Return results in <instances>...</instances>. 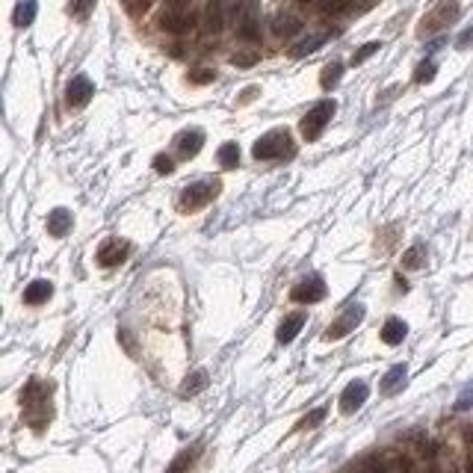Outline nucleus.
Listing matches in <instances>:
<instances>
[{
  "label": "nucleus",
  "instance_id": "nucleus-4",
  "mask_svg": "<svg viewBox=\"0 0 473 473\" xmlns=\"http://www.w3.org/2000/svg\"><path fill=\"white\" fill-rule=\"evenodd\" d=\"M219 189H222V184L213 181V177H202V181H195V184H186L181 189V195H177V207L181 210H198V207L213 202V198L219 195Z\"/></svg>",
  "mask_w": 473,
  "mask_h": 473
},
{
  "label": "nucleus",
  "instance_id": "nucleus-1",
  "mask_svg": "<svg viewBox=\"0 0 473 473\" xmlns=\"http://www.w3.org/2000/svg\"><path fill=\"white\" fill-rule=\"evenodd\" d=\"M50 394H54V385L45 382V378H30L21 391V405H24V417L27 423L41 432L50 423Z\"/></svg>",
  "mask_w": 473,
  "mask_h": 473
},
{
  "label": "nucleus",
  "instance_id": "nucleus-22",
  "mask_svg": "<svg viewBox=\"0 0 473 473\" xmlns=\"http://www.w3.org/2000/svg\"><path fill=\"white\" fill-rule=\"evenodd\" d=\"M216 160L222 169H237L240 166V145L237 142H225L222 148L216 151Z\"/></svg>",
  "mask_w": 473,
  "mask_h": 473
},
{
  "label": "nucleus",
  "instance_id": "nucleus-16",
  "mask_svg": "<svg viewBox=\"0 0 473 473\" xmlns=\"http://www.w3.org/2000/svg\"><path fill=\"white\" fill-rule=\"evenodd\" d=\"M405 376H408V367L405 364H396V367H391V370L385 373V378H382V385H378V391H382L385 396H394L399 387L405 385Z\"/></svg>",
  "mask_w": 473,
  "mask_h": 473
},
{
  "label": "nucleus",
  "instance_id": "nucleus-13",
  "mask_svg": "<svg viewBox=\"0 0 473 473\" xmlns=\"http://www.w3.org/2000/svg\"><path fill=\"white\" fill-rule=\"evenodd\" d=\"M228 24V18H225V3H207L202 6V30L204 33H219Z\"/></svg>",
  "mask_w": 473,
  "mask_h": 473
},
{
  "label": "nucleus",
  "instance_id": "nucleus-26",
  "mask_svg": "<svg viewBox=\"0 0 473 473\" xmlns=\"http://www.w3.org/2000/svg\"><path fill=\"white\" fill-rule=\"evenodd\" d=\"M36 12H39V6L33 3V0H30V3H18L15 6V27H30Z\"/></svg>",
  "mask_w": 473,
  "mask_h": 473
},
{
  "label": "nucleus",
  "instance_id": "nucleus-36",
  "mask_svg": "<svg viewBox=\"0 0 473 473\" xmlns=\"http://www.w3.org/2000/svg\"><path fill=\"white\" fill-rule=\"evenodd\" d=\"M461 441H465L467 447H473V423H465V426H461Z\"/></svg>",
  "mask_w": 473,
  "mask_h": 473
},
{
  "label": "nucleus",
  "instance_id": "nucleus-33",
  "mask_svg": "<svg viewBox=\"0 0 473 473\" xmlns=\"http://www.w3.org/2000/svg\"><path fill=\"white\" fill-rule=\"evenodd\" d=\"M467 408H473V382H470L465 391L458 394V399H456V412H467Z\"/></svg>",
  "mask_w": 473,
  "mask_h": 473
},
{
  "label": "nucleus",
  "instance_id": "nucleus-18",
  "mask_svg": "<svg viewBox=\"0 0 473 473\" xmlns=\"http://www.w3.org/2000/svg\"><path fill=\"white\" fill-rule=\"evenodd\" d=\"M71 231V213L66 207H57L54 213H48V234L50 237H66Z\"/></svg>",
  "mask_w": 473,
  "mask_h": 473
},
{
  "label": "nucleus",
  "instance_id": "nucleus-8",
  "mask_svg": "<svg viewBox=\"0 0 473 473\" xmlns=\"http://www.w3.org/2000/svg\"><path fill=\"white\" fill-rule=\"evenodd\" d=\"M458 12H461V9H458L456 3H441V6H435L432 12H429V15L423 18V27H420V36L435 33V30L447 27L450 21H456V18H458Z\"/></svg>",
  "mask_w": 473,
  "mask_h": 473
},
{
  "label": "nucleus",
  "instance_id": "nucleus-19",
  "mask_svg": "<svg viewBox=\"0 0 473 473\" xmlns=\"http://www.w3.org/2000/svg\"><path fill=\"white\" fill-rule=\"evenodd\" d=\"M50 293H54V287H50V281H33L30 287L24 290V302L27 305H41V302H48L50 299Z\"/></svg>",
  "mask_w": 473,
  "mask_h": 473
},
{
  "label": "nucleus",
  "instance_id": "nucleus-7",
  "mask_svg": "<svg viewBox=\"0 0 473 473\" xmlns=\"http://www.w3.org/2000/svg\"><path fill=\"white\" fill-rule=\"evenodd\" d=\"M128 255H131V243H124L119 237H110V240H104L101 249H98V264L110 269V267L124 264Z\"/></svg>",
  "mask_w": 473,
  "mask_h": 473
},
{
  "label": "nucleus",
  "instance_id": "nucleus-37",
  "mask_svg": "<svg viewBox=\"0 0 473 473\" xmlns=\"http://www.w3.org/2000/svg\"><path fill=\"white\" fill-rule=\"evenodd\" d=\"M444 41H447L444 36H441V39H435V41H429V54H435L438 48H444Z\"/></svg>",
  "mask_w": 473,
  "mask_h": 473
},
{
  "label": "nucleus",
  "instance_id": "nucleus-12",
  "mask_svg": "<svg viewBox=\"0 0 473 473\" xmlns=\"http://www.w3.org/2000/svg\"><path fill=\"white\" fill-rule=\"evenodd\" d=\"M302 27H305V21L293 12V9H284V12H278L276 18H272V33H276L278 39H293Z\"/></svg>",
  "mask_w": 473,
  "mask_h": 473
},
{
  "label": "nucleus",
  "instance_id": "nucleus-31",
  "mask_svg": "<svg viewBox=\"0 0 473 473\" xmlns=\"http://www.w3.org/2000/svg\"><path fill=\"white\" fill-rule=\"evenodd\" d=\"M322 420H325V408L320 405V408H313V412H311L308 417H302V420H299V429H313V426H320Z\"/></svg>",
  "mask_w": 473,
  "mask_h": 473
},
{
  "label": "nucleus",
  "instance_id": "nucleus-14",
  "mask_svg": "<svg viewBox=\"0 0 473 473\" xmlns=\"http://www.w3.org/2000/svg\"><path fill=\"white\" fill-rule=\"evenodd\" d=\"M237 36L246 41H258L260 39V21H258V6H246L243 18L237 21Z\"/></svg>",
  "mask_w": 473,
  "mask_h": 473
},
{
  "label": "nucleus",
  "instance_id": "nucleus-9",
  "mask_svg": "<svg viewBox=\"0 0 473 473\" xmlns=\"http://www.w3.org/2000/svg\"><path fill=\"white\" fill-rule=\"evenodd\" d=\"M367 396H370V385L367 382H349L343 387V394H340V412L343 414H352V412H358V408L367 403Z\"/></svg>",
  "mask_w": 473,
  "mask_h": 473
},
{
  "label": "nucleus",
  "instance_id": "nucleus-3",
  "mask_svg": "<svg viewBox=\"0 0 473 473\" xmlns=\"http://www.w3.org/2000/svg\"><path fill=\"white\" fill-rule=\"evenodd\" d=\"M334 110H338V104H334L331 98H322V101L313 104V107H311L308 113H305L302 124H299V131H302L305 139H308V142H317L320 136H322V131L329 128V122H331Z\"/></svg>",
  "mask_w": 473,
  "mask_h": 473
},
{
  "label": "nucleus",
  "instance_id": "nucleus-35",
  "mask_svg": "<svg viewBox=\"0 0 473 473\" xmlns=\"http://www.w3.org/2000/svg\"><path fill=\"white\" fill-rule=\"evenodd\" d=\"M89 9H92V3H71V6H68V12H71V15H80V18H83V15L89 12Z\"/></svg>",
  "mask_w": 473,
  "mask_h": 473
},
{
  "label": "nucleus",
  "instance_id": "nucleus-28",
  "mask_svg": "<svg viewBox=\"0 0 473 473\" xmlns=\"http://www.w3.org/2000/svg\"><path fill=\"white\" fill-rule=\"evenodd\" d=\"M435 71H438L435 59H423V62L417 66V71H414V83H429V80H435Z\"/></svg>",
  "mask_w": 473,
  "mask_h": 473
},
{
  "label": "nucleus",
  "instance_id": "nucleus-21",
  "mask_svg": "<svg viewBox=\"0 0 473 473\" xmlns=\"http://www.w3.org/2000/svg\"><path fill=\"white\" fill-rule=\"evenodd\" d=\"M331 36V30H322V33H311L308 39H302L296 48H293V57H305V54H313V50H317L320 45L325 39Z\"/></svg>",
  "mask_w": 473,
  "mask_h": 473
},
{
  "label": "nucleus",
  "instance_id": "nucleus-25",
  "mask_svg": "<svg viewBox=\"0 0 473 473\" xmlns=\"http://www.w3.org/2000/svg\"><path fill=\"white\" fill-rule=\"evenodd\" d=\"M255 62H260L258 48H243V50H237V54H231V66H237V68H249V66H255Z\"/></svg>",
  "mask_w": 473,
  "mask_h": 473
},
{
  "label": "nucleus",
  "instance_id": "nucleus-6",
  "mask_svg": "<svg viewBox=\"0 0 473 473\" xmlns=\"http://www.w3.org/2000/svg\"><path fill=\"white\" fill-rule=\"evenodd\" d=\"M361 320H364V305H358V302L346 305V311L329 325V331H325V340H340V338H346L349 331H355V325H361Z\"/></svg>",
  "mask_w": 473,
  "mask_h": 473
},
{
  "label": "nucleus",
  "instance_id": "nucleus-15",
  "mask_svg": "<svg viewBox=\"0 0 473 473\" xmlns=\"http://www.w3.org/2000/svg\"><path fill=\"white\" fill-rule=\"evenodd\" d=\"M302 325H305V313L302 311H296V313H287V317H284V322L278 325V343H293L296 340V334L302 331Z\"/></svg>",
  "mask_w": 473,
  "mask_h": 473
},
{
  "label": "nucleus",
  "instance_id": "nucleus-17",
  "mask_svg": "<svg viewBox=\"0 0 473 473\" xmlns=\"http://www.w3.org/2000/svg\"><path fill=\"white\" fill-rule=\"evenodd\" d=\"M378 334H382V340L387 346H399V343L405 340V334H408V325L399 320V317H391V320L382 325V331H378Z\"/></svg>",
  "mask_w": 473,
  "mask_h": 473
},
{
  "label": "nucleus",
  "instance_id": "nucleus-20",
  "mask_svg": "<svg viewBox=\"0 0 473 473\" xmlns=\"http://www.w3.org/2000/svg\"><path fill=\"white\" fill-rule=\"evenodd\" d=\"M195 456H198V447H186V450H181V453L172 458V465L166 467V473H189V467H193Z\"/></svg>",
  "mask_w": 473,
  "mask_h": 473
},
{
  "label": "nucleus",
  "instance_id": "nucleus-38",
  "mask_svg": "<svg viewBox=\"0 0 473 473\" xmlns=\"http://www.w3.org/2000/svg\"><path fill=\"white\" fill-rule=\"evenodd\" d=\"M461 473H473V453H467L465 465H461Z\"/></svg>",
  "mask_w": 473,
  "mask_h": 473
},
{
  "label": "nucleus",
  "instance_id": "nucleus-29",
  "mask_svg": "<svg viewBox=\"0 0 473 473\" xmlns=\"http://www.w3.org/2000/svg\"><path fill=\"white\" fill-rule=\"evenodd\" d=\"M378 48H382V41H367V45H361V50H355L352 54V66H361V62L370 59Z\"/></svg>",
  "mask_w": 473,
  "mask_h": 473
},
{
  "label": "nucleus",
  "instance_id": "nucleus-5",
  "mask_svg": "<svg viewBox=\"0 0 473 473\" xmlns=\"http://www.w3.org/2000/svg\"><path fill=\"white\" fill-rule=\"evenodd\" d=\"M325 293H329V287H325L322 276H305L299 284H293L290 299L299 305H317L325 299Z\"/></svg>",
  "mask_w": 473,
  "mask_h": 473
},
{
  "label": "nucleus",
  "instance_id": "nucleus-32",
  "mask_svg": "<svg viewBox=\"0 0 473 473\" xmlns=\"http://www.w3.org/2000/svg\"><path fill=\"white\" fill-rule=\"evenodd\" d=\"M154 169L160 172V175H172L175 172V160H172L169 154H157L154 157Z\"/></svg>",
  "mask_w": 473,
  "mask_h": 473
},
{
  "label": "nucleus",
  "instance_id": "nucleus-2",
  "mask_svg": "<svg viewBox=\"0 0 473 473\" xmlns=\"http://www.w3.org/2000/svg\"><path fill=\"white\" fill-rule=\"evenodd\" d=\"M296 148H293V139H290V131L287 128H276L264 133L260 139L251 145V157L255 160H284V157H293Z\"/></svg>",
  "mask_w": 473,
  "mask_h": 473
},
{
  "label": "nucleus",
  "instance_id": "nucleus-34",
  "mask_svg": "<svg viewBox=\"0 0 473 473\" xmlns=\"http://www.w3.org/2000/svg\"><path fill=\"white\" fill-rule=\"evenodd\" d=\"M470 45H473V27H467L465 33H461V36L456 39V48H461V50H465V48H470Z\"/></svg>",
  "mask_w": 473,
  "mask_h": 473
},
{
  "label": "nucleus",
  "instance_id": "nucleus-30",
  "mask_svg": "<svg viewBox=\"0 0 473 473\" xmlns=\"http://www.w3.org/2000/svg\"><path fill=\"white\" fill-rule=\"evenodd\" d=\"M189 83H195V86H204V83H213L216 80V71L213 68H195V71H189Z\"/></svg>",
  "mask_w": 473,
  "mask_h": 473
},
{
  "label": "nucleus",
  "instance_id": "nucleus-10",
  "mask_svg": "<svg viewBox=\"0 0 473 473\" xmlns=\"http://www.w3.org/2000/svg\"><path fill=\"white\" fill-rule=\"evenodd\" d=\"M92 95H95L92 80L86 75H77V77H71L66 86V104L68 107H83V104H89Z\"/></svg>",
  "mask_w": 473,
  "mask_h": 473
},
{
  "label": "nucleus",
  "instance_id": "nucleus-24",
  "mask_svg": "<svg viewBox=\"0 0 473 473\" xmlns=\"http://www.w3.org/2000/svg\"><path fill=\"white\" fill-rule=\"evenodd\" d=\"M204 387H207V373L195 370L193 376H186V382L181 385V396H195V394H202Z\"/></svg>",
  "mask_w": 473,
  "mask_h": 473
},
{
  "label": "nucleus",
  "instance_id": "nucleus-27",
  "mask_svg": "<svg viewBox=\"0 0 473 473\" xmlns=\"http://www.w3.org/2000/svg\"><path fill=\"white\" fill-rule=\"evenodd\" d=\"M423 264H426V246H412L403 255V267L405 269H420Z\"/></svg>",
  "mask_w": 473,
  "mask_h": 473
},
{
  "label": "nucleus",
  "instance_id": "nucleus-11",
  "mask_svg": "<svg viewBox=\"0 0 473 473\" xmlns=\"http://www.w3.org/2000/svg\"><path fill=\"white\" fill-rule=\"evenodd\" d=\"M204 145V131L202 128H189V131H181L175 136V148L181 154V160H189V157H195L202 151Z\"/></svg>",
  "mask_w": 473,
  "mask_h": 473
},
{
  "label": "nucleus",
  "instance_id": "nucleus-23",
  "mask_svg": "<svg viewBox=\"0 0 473 473\" xmlns=\"http://www.w3.org/2000/svg\"><path fill=\"white\" fill-rule=\"evenodd\" d=\"M343 77V62H329V66H322V75H320V86L322 89H334Z\"/></svg>",
  "mask_w": 473,
  "mask_h": 473
}]
</instances>
